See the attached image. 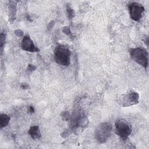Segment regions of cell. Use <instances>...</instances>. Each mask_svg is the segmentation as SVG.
<instances>
[{"label":"cell","mask_w":149,"mask_h":149,"mask_svg":"<svg viewBox=\"0 0 149 149\" xmlns=\"http://www.w3.org/2000/svg\"><path fill=\"white\" fill-rule=\"evenodd\" d=\"M115 126L116 133L123 139H126L132 132L131 125L123 119H118Z\"/></svg>","instance_id":"4"},{"label":"cell","mask_w":149,"mask_h":149,"mask_svg":"<svg viewBox=\"0 0 149 149\" xmlns=\"http://www.w3.org/2000/svg\"><path fill=\"white\" fill-rule=\"evenodd\" d=\"M129 8L130 17L133 20L138 21L141 18L142 14L144 11V8L141 4L133 2L129 4Z\"/></svg>","instance_id":"6"},{"label":"cell","mask_w":149,"mask_h":149,"mask_svg":"<svg viewBox=\"0 0 149 149\" xmlns=\"http://www.w3.org/2000/svg\"><path fill=\"white\" fill-rule=\"evenodd\" d=\"M29 133L33 139H38L41 137L39 127L37 126H31L29 130Z\"/></svg>","instance_id":"8"},{"label":"cell","mask_w":149,"mask_h":149,"mask_svg":"<svg viewBox=\"0 0 149 149\" xmlns=\"http://www.w3.org/2000/svg\"><path fill=\"white\" fill-rule=\"evenodd\" d=\"M112 126L108 122L101 123L96 128L95 137L100 143H105L111 136Z\"/></svg>","instance_id":"2"},{"label":"cell","mask_w":149,"mask_h":149,"mask_svg":"<svg viewBox=\"0 0 149 149\" xmlns=\"http://www.w3.org/2000/svg\"><path fill=\"white\" fill-rule=\"evenodd\" d=\"M63 31L65 34H68V33H70V29H69L68 27H64V28H63Z\"/></svg>","instance_id":"14"},{"label":"cell","mask_w":149,"mask_h":149,"mask_svg":"<svg viewBox=\"0 0 149 149\" xmlns=\"http://www.w3.org/2000/svg\"><path fill=\"white\" fill-rule=\"evenodd\" d=\"M27 111L29 113H34V109L33 108V107H31V106H30L28 107V109H27Z\"/></svg>","instance_id":"13"},{"label":"cell","mask_w":149,"mask_h":149,"mask_svg":"<svg viewBox=\"0 0 149 149\" xmlns=\"http://www.w3.org/2000/svg\"><path fill=\"white\" fill-rule=\"evenodd\" d=\"M118 103L122 107H129L134 105L139 102V94L136 92H130L122 95L118 100Z\"/></svg>","instance_id":"5"},{"label":"cell","mask_w":149,"mask_h":149,"mask_svg":"<svg viewBox=\"0 0 149 149\" xmlns=\"http://www.w3.org/2000/svg\"><path fill=\"white\" fill-rule=\"evenodd\" d=\"M0 42H1V47H2L5 42V35L3 33H2L0 36Z\"/></svg>","instance_id":"12"},{"label":"cell","mask_w":149,"mask_h":149,"mask_svg":"<svg viewBox=\"0 0 149 149\" xmlns=\"http://www.w3.org/2000/svg\"><path fill=\"white\" fill-rule=\"evenodd\" d=\"M54 59L59 65L68 66L70 60V51L65 45H59L55 49Z\"/></svg>","instance_id":"1"},{"label":"cell","mask_w":149,"mask_h":149,"mask_svg":"<svg viewBox=\"0 0 149 149\" xmlns=\"http://www.w3.org/2000/svg\"><path fill=\"white\" fill-rule=\"evenodd\" d=\"M21 46L23 49L27 51L38 52L39 51L29 36H26L23 37L22 41Z\"/></svg>","instance_id":"7"},{"label":"cell","mask_w":149,"mask_h":149,"mask_svg":"<svg viewBox=\"0 0 149 149\" xmlns=\"http://www.w3.org/2000/svg\"><path fill=\"white\" fill-rule=\"evenodd\" d=\"M67 12H68V13L69 18H72L74 16V11H73V10L72 9L68 8V10H67Z\"/></svg>","instance_id":"11"},{"label":"cell","mask_w":149,"mask_h":149,"mask_svg":"<svg viewBox=\"0 0 149 149\" xmlns=\"http://www.w3.org/2000/svg\"><path fill=\"white\" fill-rule=\"evenodd\" d=\"M130 55L132 59L138 64L146 68L148 63V55L147 50L143 48L139 47L131 49Z\"/></svg>","instance_id":"3"},{"label":"cell","mask_w":149,"mask_h":149,"mask_svg":"<svg viewBox=\"0 0 149 149\" xmlns=\"http://www.w3.org/2000/svg\"><path fill=\"white\" fill-rule=\"evenodd\" d=\"M27 87H28V86H27V84H24H24H22V88H24V89H25V88H27Z\"/></svg>","instance_id":"16"},{"label":"cell","mask_w":149,"mask_h":149,"mask_svg":"<svg viewBox=\"0 0 149 149\" xmlns=\"http://www.w3.org/2000/svg\"><path fill=\"white\" fill-rule=\"evenodd\" d=\"M10 120V117L6 115L1 113L0 115V121H1V128L5 127L9 123Z\"/></svg>","instance_id":"9"},{"label":"cell","mask_w":149,"mask_h":149,"mask_svg":"<svg viewBox=\"0 0 149 149\" xmlns=\"http://www.w3.org/2000/svg\"><path fill=\"white\" fill-rule=\"evenodd\" d=\"M88 123V120L86 118H80L77 121V125L80 126H84Z\"/></svg>","instance_id":"10"},{"label":"cell","mask_w":149,"mask_h":149,"mask_svg":"<svg viewBox=\"0 0 149 149\" xmlns=\"http://www.w3.org/2000/svg\"><path fill=\"white\" fill-rule=\"evenodd\" d=\"M35 69H36V67L34 66L33 65H29V66L28 69L30 70H33Z\"/></svg>","instance_id":"15"}]
</instances>
